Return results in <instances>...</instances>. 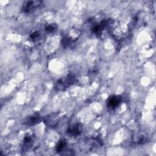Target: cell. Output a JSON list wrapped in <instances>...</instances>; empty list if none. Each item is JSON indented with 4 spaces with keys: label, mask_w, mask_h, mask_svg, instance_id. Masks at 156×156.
Here are the masks:
<instances>
[{
    "label": "cell",
    "mask_w": 156,
    "mask_h": 156,
    "mask_svg": "<svg viewBox=\"0 0 156 156\" xmlns=\"http://www.w3.org/2000/svg\"><path fill=\"white\" fill-rule=\"evenodd\" d=\"M75 76L73 75H70L66 78L62 79L57 82L56 85V88L57 90H63L67 87H69L70 85L73 84L75 81Z\"/></svg>",
    "instance_id": "cell-1"
},
{
    "label": "cell",
    "mask_w": 156,
    "mask_h": 156,
    "mask_svg": "<svg viewBox=\"0 0 156 156\" xmlns=\"http://www.w3.org/2000/svg\"><path fill=\"white\" fill-rule=\"evenodd\" d=\"M121 98L118 96H113L109 98L108 101V106L109 108H115L121 103Z\"/></svg>",
    "instance_id": "cell-2"
},
{
    "label": "cell",
    "mask_w": 156,
    "mask_h": 156,
    "mask_svg": "<svg viewBox=\"0 0 156 156\" xmlns=\"http://www.w3.org/2000/svg\"><path fill=\"white\" fill-rule=\"evenodd\" d=\"M40 4V2L38 1H28L26 4L24 6L23 11L24 12H30L32 9H35Z\"/></svg>",
    "instance_id": "cell-3"
},
{
    "label": "cell",
    "mask_w": 156,
    "mask_h": 156,
    "mask_svg": "<svg viewBox=\"0 0 156 156\" xmlns=\"http://www.w3.org/2000/svg\"><path fill=\"white\" fill-rule=\"evenodd\" d=\"M81 129L78 124L73 125V126L69 128L68 132L72 135H78L80 133Z\"/></svg>",
    "instance_id": "cell-4"
},
{
    "label": "cell",
    "mask_w": 156,
    "mask_h": 156,
    "mask_svg": "<svg viewBox=\"0 0 156 156\" xmlns=\"http://www.w3.org/2000/svg\"><path fill=\"white\" fill-rule=\"evenodd\" d=\"M40 120V117L39 115H33L32 117H30L26 121L27 125H34L37 123H38Z\"/></svg>",
    "instance_id": "cell-5"
},
{
    "label": "cell",
    "mask_w": 156,
    "mask_h": 156,
    "mask_svg": "<svg viewBox=\"0 0 156 156\" xmlns=\"http://www.w3.org/2000/svg\"><path fill=\"white\" fill-rule=\"evenodd\" d=\"M65 145H66V143H65V142H60L59 144V145L57 146V152H61V151H62L63 150Z\"/></svg>",
    "instance_id": "cell-6"
},
{
    "label": "cell",
    "mask_w": 156,
    "mask_h": 156,
    "mask_svg": "<svg viewBox=\"0 0 156 156\" xmlns=\"http://www.w3.org/2000/svg\"><path fill=\"white\" fill-rule=\"evenodd\" d=\"M56 28L57 26L55 25V24H50V25L48 26L46 28V31H47L49 32H52L56 30Z\"/></svg>",
    "instance_id": "cell-7"
},
{
    "label": "cell",
    "mask_w": 156,
    "mask_h": 156,
    "mask_svg": "<svg viewBox=\"0 0 156 156\" xmlns=\"http://www.w3.org/2000/svg\"><path fill=\"white\" fill-rule=\"evenodd\" d=\"M38 37H39V33H38V32H35L34 33L31 34V38L33 39V40H35V39L37 38Z\"/></svg>",
    "instance_id": "cell-8"
}]
</instances>
